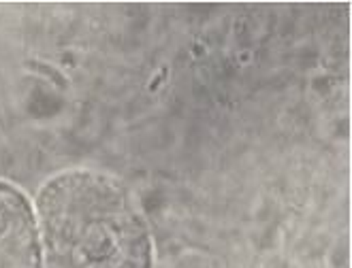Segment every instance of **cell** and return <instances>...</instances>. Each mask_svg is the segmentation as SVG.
<instances>
[{"mask_svg":"<svg viewBox=\"0 0 352 268\" xmlns=\"http://www.w3.org/2000/svg\"><path fill=\"white\" fill-rule=\"evenodd\" d=\"M50 268H152V243L116 181L75 171L38 196Z\"/></svg>","mask_w":352,"mask_h":268,"instance_id":"1","label":"cell"},{"mask_svg":"<svg viewBox=\"0 0 352 268\" xmlns=\"http://www.w3.org/2000/svg\"><path fill=\"white\" fill-rule=\"evenodd\" d=\"M0 268H41L32 209L7 183H0Z\"/></svg>","mask_w":352,"mask_h":268,"instance_id":"2","label":"cell"}]
</instances>
